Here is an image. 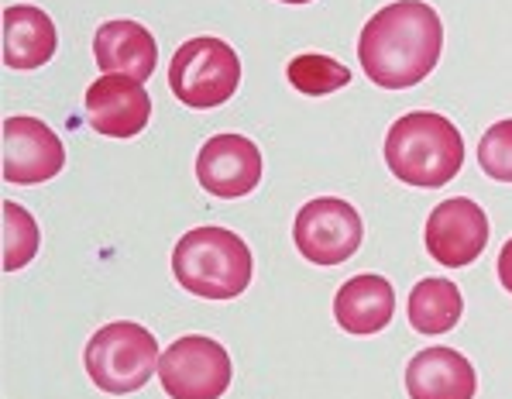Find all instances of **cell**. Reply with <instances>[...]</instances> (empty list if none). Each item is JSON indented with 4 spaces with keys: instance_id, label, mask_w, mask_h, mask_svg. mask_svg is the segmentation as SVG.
<instances>
[{
    "instance_id": "9",
    "label": "cell",
    "mask_w": 512,
    "mask_h": 399,
    "mask_svg": "<svg viewBox=\"0 0 512 399\" xmlns=\"http://www.w3.org/2000/svg\"><path fill=\"white\" fill-rule=\"evenodd\" d=\"M66 166V145L38 117L4 121V179L14 186L49 183Z\"/></svg>"
},
{
    "instance_id": "12",
    "label": "cell",
    "mask_w": 512,
    "mask_h": 399,
    "mask_svg": "<svg viewBox=\"0 0 512 399\" xmlns=\"http://www.w3.org/2000/svg\"><path fill=\"white\" fill-rule=\"evenodd\" d=\"M475 365L454 348H423L406 365L409 399H475Z\"/></svg>"
},
{
    "instance_id": "19",
    "label": "cell",
    "mask_w": 512,
    "mask_h": 399,
    "mask_svg": "<svg viewBox=\"0 0 512 399\" xmlns=\"http://www.w3.org/2000/svg\"><path fill=\"white\" fill-rule=\"evenodd\" d=\"M478 166L499 183H512V117L499 121L478 142Z\"/></svg>"
},
{
    "instance_id": "16",
    "label": "cell",
    "mask_w": 512,
    "mask_h": 399,
    "mask_svg": "<svg viewBox=\"0 0 512 399\" xmlns=\"http://www.w3.org/2000/svg\"><path fill=\"white\" fill-rule=\"evenodd\" d=\"M461 310V289L451 279H420L413 286V293H409V324H413V331L427 334V338L454 331L461 320Z\"/></svg>"
},
{
    "instance_id": "2",
    "label": "cell",
    "mask_w": 512,
    "mask_h": 399,
    "mask_svg": "<svg viewBox=\"0 0 512 399\" xmlns=\"http://www.w3.org/2000/svg\"><path fill=\"white\" fill-rule=\"evenodd\" d=\"M385 162L396 179L420 190L447 186L464 166V138L451 117L433 111L403 114L385 135Z\"/></svg>"
},
{
    "instance_id": "18",
    "label": "cell",
    "mask_w": 512,
    "mask_h": 399,
    "mask_svg": "<svg viewBox=\"0 0 512 399\" xmlns=\"http://www.w3.org/2000/svg\"><path fill=\"white\" fill-rule=\"evenodd\" d=\"M42 234H38L35 217L25 207H18L14 200L4 203V272L25 269L31 258L38 255Z\"/></svg>"
},
{
    "instance_id": "20",
    "label": "cell",
    "mask_w": 512,
    "mask_h": 399,
    "mask_svg": "<svg viewBox=\"0 0 512 399\" xmlns=\"http://www.w3.org/2000/svg\"><path fill=\"white\" fill-rule=\"evenodd\" d=\"M499 283L512 293V238L502 245V252H499Z\"/></svg>"
},
{
    "instance_id": "4",
    "label": "cell",
    "mask_w": 512,
    "mask_h": 399,
    "mask_svg": "<svg viewBox=\"0 0 512 399\" xmlns=\"http://www.w3.org/2000/svg\"><path fill=\"white\" fill-rule=\"evenodd\" d=\"M159 341L148 327L135 320H114L104 324L83 351L86 375L100 393L110 396H128L148 386L155 372H159Z\"/></svg>"
},
{
    "instance_id": "10",
    "label": "cell",
    "mask_w": 512,
    "mask_h": 399,
    "mask_svg": "<svg viewBox=\"0 0 512 399\" xmlns=\"http://www.w3.org/2000/svg\"><path fill=\"white\" fill-rule=\"evenodd\" d=\"M196 183L220 200L248 197L262 183V152L244 135H214L196 155Z\"/></svg>"
},
{
    "instance_id": "1",
    "label": "cell",
    "mask_w": 512,
    "mask_h": 399,
    "mask_svg": "<svg viewBox=\"0 0 512 399\" xmlns=\"http://www.w3.org/2000/svg\"><path fill=\"white\" fill-rule=\"evenodd\" d=\"M444 25L423 0H396L368 18L358 35L361 73L382 90H406L427 80L440 62Z\"/></svg>"
},
{
    "instance_id": "17",
    "label": "cell",
    "mask_w": 512,
    "mask_h": 399,
    "mask_svg": "<svg viewBox=\"0 0 512 399\" xmlns=\"http://www.w3.org/2000/svg\"><path fill=\"white\" fill-rule=\"evenodd\" d=\"M286 76H289V83H293V90L306 93V97H327V93L344 90V86L351 83V69L330 56H320V52H303V56H296L289 62Z\"/></svg>"
},
{
    "instance_id": "13",
    "label": "cell",
    "mask_w": 512,
    "mask_h": 399,
    "mask_svg": "<svg viewBox=\"0 0 512 399\" xmlns=\"http://www.w3.org/2000/svg\"><path fill=\"white\" fill-rule=\"evenodd\" d=\"M93 56H97V66L104 73L131 76V80L145 83L155 73V66H159V45H155L152 31L145 25L117 18L97 28V35H93Z\"/></svg>"
},
{
    "instance_id": "6",
    "label": "cell",
    "mask_w": 512,
    "mask_h": 399,
    "mask_svg": "<svg viewBox=\"0 0 512 399\" xmlns=\"http://www.w3.org/2000/svg\"><path fill=\"white\" fill-rule=\"evenodd\" d=\"M231 355L203 334L172 341L159 358V379L169 399H220L231 386Z\"/></svg>"
},
{
    "instance_id": "3",
    "label": "cell",
    "mask_w": 512,
    "mask_h": 399,
    "mask_svg": "<svg viewBox=\"0 0 512 399\" xmlns=\"http://www.w3.org/2000/svg\"><path fill=\"white\" fill-rule=\"evenodd\" d=\"M251 248L227 228H193L172 248L176 283L203 300H234L251 283Z\"/></svg>"
},
{
    "instance_id": "14",
    "label": "cell",
    "mask_w": 512,
    "mask_h": 399,
    "mask_svg": "<svg viewBox=\"0 0 512 399\" xmlns=\"http://www.w3.org/2000/svg\"><path fill=\"white\" fill-rule=\"evenodd\" d=\"M392 314H396V289L375 272L348 279L334 296V320L354 338H372L385 331L392 324Z\"/></svg>"
},
{
    "instance_id": "15",
    "label": "cell",
    "mask_w": 512,
    "mask_h": 399,
    "mask_svg": "<svg viewBox=\"0 0 512 399\" xmlns=\"http://www.w3.org/2000/svg\"><path fill=\"white\" fill-rule=\"evenodd\" d=\"M59 49L55 21L42 7L14 4L4 11V62L11 69H38Z\"/></svg>"
},
{
    "instance_id": "11",
    "label": "cell",
    "mask_w": 512,
    "mask_h": 399,
    "mask_svg": "<svg viewBox=\"0 0 512 399\" xmlns=\"http://www.w3.org/2000/svg\"><path fill=\"white\" fill-rule=\"evenodd\" d=\"M83 104L90 128L107 138H135L148 128V117H152V97L145 83L117 73H104L97 83H90Z\"/></svg>"
},
{
    "instance_id": "5",
    "label": "cell",
    "mask_w": 512,
    "mask_h": 399,
    "mask_svg": "<svg viewBox=\"0 0 512 399\" xmlns=\"http://www.w3.org/2000/svg\"><path fill=\"white\" fill-rule=\"evenodd\" d=\"M169 86L179 104L193 107V111L227 104L241 86L238 52L214 35L189 38L169 62Z\"/></svg>"
},
{
    "instance_id": "8",
    "label": "cell",
    "mask_w": 512,
    "mask_h": 399,
    "mask_svg": "<svg viewBox=\"0 0 512 399\" xmlns=\"http://www.w3.org/2000/svg\"><path fill=\"white\" fill-rule=\"evenodd\" d=\"M427 252L447 269L471 265L488 245V217L475 200H440L427 217Z\"/></svg>"
},
{
    "instance_id": "7",
    "label": "cell",
    "mask_w": 512,
    "mask_h": 399,
    "mask_svg": "<svg viewBox=\"0 0 512 399\" xmlns=\"http://www.w3.org/2000/svg\"><path fill=\"white\" fill-rule=\"evenodd\" d=\"M365 224L361 214L341 197H317L303 203L293 224L299 255L313 265H341L361 248Z\"/></svg>"
},
{
    "instance_id": "21",
    "label": "cell",
    "mask_w": 512,
    "mask_h": 399,
    "mask_svg": "<svg viewBox=\"0 0 512 399\" xmlns=\"http://www.w3.org/2000/svg\"><path fill=\"white\" fill-rule=\"evenodd\" d=\"M282 4H310V0H282Z\"/></svg>"
}]
</instances>
